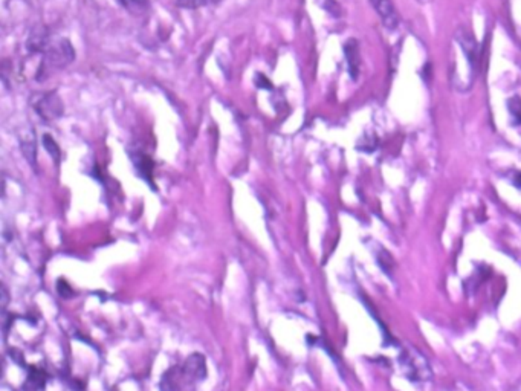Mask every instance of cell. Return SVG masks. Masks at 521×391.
<instances>
[{"label":"cell","mask_w":521,"mask_h":391,"mask_svg":"<svg viewBox=\"0 0 521 391\" xmlns=\"http://www.w3.org/2000/svg\"><path fill=\"white\" fill-rule=\"evenodd\" d=\"M46 382V373L41 370V368L32 367L28 372V381H26V388L30 391H39L43 387H45Z\"/></svg>","instance_id":"obj_9"},{"label":"cell","mask_w":521,"mask_h":391,"mask_svg":"<svg viewBox=\"0 0 521 391\" xmlns=\"http://www.w3.org/2000/svg\"><path fill=\"white\" fill-rule=\"evenodd\" d=\"M122 8L132 14H141L149 8V0H118Z\"/></svg>","instance_id":"obj_10"},{"label":"cell","mask_w":521,"mask_h":391,"mask_svg":"<svg viewBox=\"0 0 521 391\" xmlns=\"http://www.w3.org/2000/svg\"><path fill=\"white\" fill-rule=\"evenodd\" d=\"M21 150H23V155L26 156L28 162L34 165V159H35V155H37V151H35L34 141L32 140L21 141Z\"/></svg>","instance_id":"obj_15"},{"label":"cell","mask_w":521,"mask_h":391,"mask_svg":"<svg viewBox=\"0 0 521 391\" xmlns=\"http://www.w3.org/2000/svg\"><path fill=\"white\" fill-rule=\"evenodd\" d=\"M513 184H515L517 187H521V173H517V178L513 179Z\"/></svg>","instance_id":"obj_17"},{"label":"cell","mask_w":521,"mask_h":391,"mask_svg":"<svg viewBox=\"0 0 521 391\" xmlns=\"http://www.w3.org/2000/svg\"><path fill=\"white\" fill-rule=\"evenodd\" d=\"M376 147H378V137L375 135H364L363 140L358 144V150L363 151H373L376 150Z\"/></svg>","instance_id":"obj_13"},{"label":"cell","mask_w":521,"mask_h":391,"mask_svg":"<svg viewBox=\"0 0 521 391\" xmlns=\"http://www.w3.org/2000/svg\"><path fill=\"white\" fill-rule=\"evenodd\" d=\"M370 3L375 11L378 12L382 25L386 26L387 30L393 31L399 26V16H397V11L395 8V5L392 3V0H370Z\"/></svg>","instance_id":"obj_5"},{"label":"cell","mask_w":521,"mask_h":391,"mask_svg":"<svg viewBox=\"0 0 521 391\" xmlns=\"http://www.w3.org/2000/svg\"><path fill=\"white\" fill-rule=\"evenodd\" d=\"M207 361L202 353H191L180 365L169 368L159 381L161 391H198L207 379Z\"/></svg>","instance_id":"obj_1"},{"label":"cell","mask_w":521,"mask_h":391,"mask_svg":"<svg viewBox=\"0 0 521 391\" xmlns=\"http://www.w3.org/2000/svg\"><path fill=\"white\" fill-rule=\"evenodd\" d=\"M49 43H50V39H49V31L46 30V28H34L32 32L30 34V37H28L26 48L30 49V53L32 54H45Z\"/></svg>","instance_id":"obj_7"},{"label":"cell","mask_w":521,"mask_h":391,"mask_svg":"<svg viewBox=\"0 0 521 391\" xmlns=\"http://www.w3.org/2000/svg\"><path fill=\"white\" fill-rule=\"evenodd\" d=\"M34 111L39 117L45 121L50 122L57 118H60L63 115V103L61 98L57 95V92H45V93H39L37 98L34 99Z\"/></svg>","instance_id":"obj_4"},{"label":"cell","mask_w":521,"mask_h":391,"mask_svg":"<svg viewBox=\"0 0 521 391\" xmlns=\"http://www.w3.org/2000/svg\"><path fill=\"white\" fill-rule=\"evenodd\" d=\"M419 2H425V0H419Z\"/></svg>","instance_id":"obj_18"},{"label":"cell","mask_w":521,"mask_h":391,"mask_svg":"<svg viewBox=\"0 0 521 391\" xmlns=\"http://www.w3.org/2000/svg\"><path fill=\"white\" fill-rule=\"evenodd\" d=\"M256 83H257L258 88H265V89H271V88H272L271 82H267V79L265 78V75H262V74H257V77H256Z\"/></svg>","instance_id":"obj_16"},{"label":"cell","mask_w":521,"mask_h":391,"mask_svg":"<svg viewBox=\"0 0 521 391\" xmlns=\"http://www.w3.org/2000/svg\"><path fill=\"white\" fill-rule=\"evenodd\" d=\"M399 365L405 378L411 382H426L431 379L433 372L428 361L415 347H404L399 354Z\"/></svg>","instance_id":"obj_2"},{"label":"cell","mask_w":521,"mask_h":391,"mask_svg":"<svg viewBox=\"0 0 521 391\" xmlns=\"http://www.w3.org/2000/svg\"><path fill=\"white\" fill-rule=\"evenodd\" d=\"M344 54L347 59V66H349V74L353 79L358 78L359 68H361V55H359V46L358 41L354 39H350L344 45Z\"/></svg>","instance_id":"obj_8"},{"label":"cell","mask_w":521,"mask_h":391,"mask_svg":"<svg viewBox=\"0 0 521 391\" xmlns=\"http://www.w3.org/2000/svg\"><path fill=\"white\" fill-rule=\"evenodd\" d=\"M75 60V50L74 46L70 45V41L66 39H60L55 41H50L48 49L43 54V61L39 74L35 78H40V74H45L46 69L49 68H55V69H61L66 68L68 64Z\"/></svg>","instance_id":"obj_3"},{"label":"cell","mask_w":521,"mask_h":391,"mask_svg":"<svg viewBox=\"0 0 521 391\" xmlns=\"http://www.w3.org/2000/svg\"><path fill=\"white\" fill-rule=\"evenodd\" d=\"M43 146H45L48 153L54 158L55 162L60 161V147L57 146V142L54 141L53 136H49L48 133L43 135Z\"/></svg>","instance_id":"obj_11"},{"label":"cell","mask_w":521,"mask_h":391,"mask_svg":"<svg viewBox=\"0 0 521 391\" xmlns=\"http://www.w3.org/2000/svg\"><path fill=\"white\" fill-rule=\"evenodd\" d=\"M508 108L512 120L515 121V124H521V98L512 97L508 101Z\"/></svg>","instance_id":"obj_12"},{"label":"cell","mask_w":521,"mask_h":391,"mask_svg":"<svg viewBox=\"0 0 521 391\" xmlns=\"http://www.w3.org/2000/svg\"><path fill=\"white\" fill-rule=\"evenodd\" d=\"M132 162H133L136 173H138V176L146 180V182L155 190V185H153L155 184L153 182L155 164L153 161H151V158L146 153H142V151H135V153L132 155Z\"/></svg>","instance_id":"obj_6"},{"label":"cell","mask_w":521,"mask_h":391,"mask_svg":"<svg viewBox=\"0 0 521 391\" xmlns=\"http://www.w3.org/2000/svg\"><path fill=\"white\" fill-rule=\"evenodd\" d=\"M211 0H176V5L182 10H198L208 5Z\"/></svg>","instance_id":"obj_14"}]
</instances>
